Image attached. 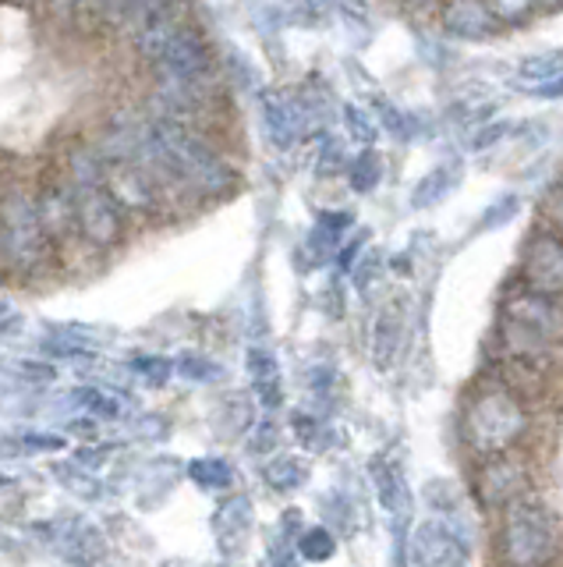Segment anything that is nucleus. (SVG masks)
<instances>
[{
	"label": "nucleus",
	"instance_id": "412c9836",
	"mask_svg": "<svg viewBox=\"0 0 563 567\" xmlns=\"http://www.w3.org/2000/svg\"><path fill=\"white\" fill-rule=\"evenodd\" d=\"M305 4H309L312 11H326V8H333V0H305Z\"/></svg>",
	"mask_w": 563,
	"mask_h": 567
},
{
	"label": "nucleus",
	"instance_id": "aec40b11",
	"mask_svg": "<svg viewBox=\"0 0 563 567\" xmlns=\"http://www.w3.org/2000/svg\"><path fill=\"white\" fill-rule=\"evenodd\" d=\"M347 124H351V132H355L362 142H373L376 138V128H373V121H365L358 106H347Z\"/></svg>",
	"mask_w": 563,
	"mask_h": 567
},
{
	"label": "nucleus",
	"instance_id": "7ed1b4c3",
	"mask_svg": "<svg viewBox=\"0 0 563 567\" xmlns=\"http://www.w3.org/2000/svg\"><path fill=\"white\" fill-rule=\"evenodd\" d=\"M507 522L500 532V546H503V557L510 567H542L545 560L553 557V522L539 504H528V501H514L507 504Z\"/></svg>",
	"mask_w": 563,
	"mask_h": 567
},
{
	"label": "nucleus",
	"instance_id": "39448f33",
	"mask_svg": "<svg viewBox=\"0 0 563 567\" xmlns=\"http://www.w3.org/2000/svg\"><path fill=\"white\" fill-rule=\"evenodd\" d=\"M75 230H82L93 245H114L121 238V209L107 188L75 192Z\"/></svg>",
	"mask_w": 563,
	"mask_h": 567
},
{
	"label": "nucleus",
	"instance_id": "20e7f679",
	"mask_svg": "<svg viewBox=\"0 0 563 567\" xmlns=\"http://www.w3.org/2000/svg\"><path fill=\"white\" fill-rule=\"evenodd\" d=\"M156 68H160V79L170 82H206L209 71H213V53H209L206 40L196 29L181 25L174 32V40L164 47Z\"/></svg>",
	"mask_w": 563,
	"mask_h": 567
},
{
	"label": "nucleus",
	"instance_id": "0eeeda50",
	"mask_svg": "<svg viewBox=\"0 0 563 567\" xmlns=\"http://www.w3.org/2000/svg\"><path fill=\"white\" fill-rule=\"evenodd\" d=\"M262 124H267L270 138L277 142L280 150L294 146L298 138L305 132V111L298 106L291 96H280V93H262Z\"/></svg>",
	"mask_w": 563,
	"mask_h": 567
},
{
	"label": "nucleus",
	"instance_id": "6ab92c4d",
	"mask_svg": "<svg viewBox=\"0 0 563 567\" xmlns=\"http://www.w3.org/2000/svg\"><path fill=\"white\" fill-rule=\"evenodd\" d=\"M302 554H305L309 560H326V557L333 554V539L326 536L323 528H320V532H309V536L302 539Z\"/></svg>",
	"mask_w": 563,
	"mask_h": 567
},
{
	"label": "nucleus",
	"instance_id": "1a4fd4ad",
	"mask_svg": "<svg viewBox=\"0 0 563 567\" xmlns=\"http://www.w3.org/2000/svg\"><path fill=\"white\" fill-rule=\"evenodd\" d=\"M528 486V478L521 472V465L507 457H489L482 478H479V489H482V501L486 504H514L521 489Z\"/></svg>",
	"mask_w": 563,
	"mask_h": 567
},
{
	"label": "nucleus",
	"instance_id": "dca6fc26",
	"mask_svg": "<svg viewBox=\"0 0 563 567\" xmlns=\"http://www.w3.org/2000/svg\"><path fill=\"white\" fill-rule=\"evenodd\" d=\"M521 71H524V79H532V82H553V79H560V58H556V53H545V58H528Z\"/></svg>",
	"mask_w": 563,
	"mask_h": 567
},
{
	"label": "nucleus",
	"instance_id": "f8f14e48",
	"mask_svg": "<svg viewBox=\"0 0 563 567\" xmlns=\"http://www.w3.org/2000/svg\"><path fill=\"white\" fill-rule=\"evenodd\" d=\"M191 478H196L202 489H223V486H231L234 472L227 468L223 461L206 457V461H196V465H191Z\"/></svg>",
	"mask_w": 563,
	"mask_h": 567
},
{
	"label": "nucleus",
	"instance_id": "423d86ee",
	"mask_svg": "<svg viewBox=\"0 0 563 567\" xmlns=\"http://www.w3.org/2000/svg\"><path fill=\"white\" fill-rule=\"evenodd\" d=\"M524 280L528 291L556 298L563 284V248L556 235H539L524 252Z\"/></svg>",
	"mask_w": 563,
	"mask_h": 567
},
{
	"label": "nucleus",
	"instance_id": "f3484780",
	"mask_svg": "<svg viewBox=\"0 0 563 567\" xmlns=\"http://www.w3.org/2000/svg\"><path fill=\"white\" fill-rule=\"evenodd\" d=\"M376 182H379V159L373 153H362L355 171H351V185L358 192H368V188H376Z\"/></svg>",
	"mask_w": 563,
	"mask_h": 567
},
{
	"label": "nucleus",
	"instance_id": "ddd939ff",
	"mask_svg": "<svg viewBox=\"0 0 563 567\" xmlns=\"http://www.w3.org/2000/svg\"><path fill=\"white\" fill-rule=\"evenodd\" d=\"M453 185V177H450V167H439V171H432L426 182H421L418 188H415V206H429V203H436L439 195H447V188Z\"/></svg>",
	"mask_w": 563,
	"mask_h": 567
},
{
	"label": "nucleus",
	"instance_id": "f03ea898",
	"mask_svg": "<svg viewBox=\"0 0 563 567\" xmlns=\"http://www.w3.org/2000/svg\"><path fill=\"white\" fill-rule=\"evenodd\" d=\"M46 235L37 213V199L25 188H11L0 199V256L8 262L32 270L46 259Z\"/></svg>",
	"mask_w": 563,
	"mask_h": 567
},
{
	"label": "nucleus",
	"instance_id": "6e6552de",
	"mask_svg": "<svg viewBox=\"0 0 563 567\" xmlns=\"http://www.w3.org/2000/svg\"><path fill=\"white\" fill-rule=\"evenodd\" d=\"M37 213L46 241H64L75 230V192L64 185H46L37 199Z\"/></svg>",
	"mask_w": 563,
	"mask_h": 567
},
{
	"label": "nucleus",
	"instance_id": "9d476101",
	"mask_svg": "<svg viewBox=\"0 0 563 567\" xmlns=\"http://www.w3.org/2000/svg\"><path fill=\"white\" fill-rule=\"evenodd\" d=\"M492 14L486 11L482 0H450L444 8V29L461 40H482L492 32Z\"/></svg>",
	"mask_w": 563,
	"mask_h": 567
},
{
	"label": "nucleus",
	"instance_id": "9b49d317",
	"mask_svg": "<svg viewBox=\"0 0 563 567\" xmlns=\"http://www.w3.org/2000/svg\"><path fill=\"white\" fill-rule=\"evenodd\" d=\"M249 372H252V383L259 390V398L267 401V408H277L280 404V369L267 348L249 351Z\"/></svg>",
	"mask_w": 563,
	"mask_h": 567
},
{
	"label": "nucleus",
	"instance_id": "5701e85b",
	"mask_svg": "<svg viewBox=\"0 0 563 567\" xmlns=\"http://www.w3.org/2000/svg\"><path fill=\"white\" fill-rule=\"evenodd\" d=\"M0 262H4V256H0Z\"/></svg>",
	"mask_w": 563,
	"mask_h": 567
},
{
	"label": "nucleus",
	"instance_id": "a211bd4d",
	"mask_svg": "<svg viewBox=\"0 0 563 567\" xmlns=\"http://www.w3.org/2000/svg\"><path fill=\"white\" fill-rule=\"evenodd\" d=\"M400 341V319L394 312H383L379 323H376V348L386 359V351H394V344Z\"/></svg>",
	"mask_w": 563,
	"mask_h": 567
},
{
	"label": "nucleus",
	"instance_id": "f257e3e1",
	"mask_svg": "<svg viewBox=\"0 0 563 567\" xmlns=\"http://www.w3.org/2000/svg\"><path fill=\"white\" fill-rule=\"evenodd\" d=\"M524 408L521 398L507 386H482L461 415V433L468 447L479 454H500L524 433Z\"/></svg>",
	"mask_w": 563,
	"mask_h": 567
},
{
	"label": "nucleus",
	"instance_id": "4468645a",
	"mask_svg": "<svg viewBox=\"0 0 563 567\" xmlns=\"http://www.w3.org/2000/svg\"><path fill=\"white\" fill-rule=\"evenodd\" d=\"M267 478H270V483H273L277 489H294V486L305 478V468L298 465V461L284 457V461H277V465H270Z\"/></svg>",
	"mask_w": 563,
	"mask_h": 567
},
{
	"label": "nucleus",
	"instance_id": "4be33fe9",
	"mask_svg": "<svg viewBox=\"0 0 563 567\" xmlns=\"http://www.w3.org/2000/svg\"><path fill=\"white\" fill-rule=\"evenodd\" d=\"M408 4H415V8H421V4H429V0H408Z\"/></svg>",
	"mask_w": 563,
	"mask_h": 567
},
{
	"label": "nucleus",
	"instance_id": "2eb2a0df",
	"mask_svg": "<svg viewBox=\"0 0 563 567\" xmlns=\"http://www.w3.org/2000/svg\"><path fill=\"white\" fill-rule=\"evenodd\" d=\"M535 8V0H489V14L492 22H521V18Z\"/></svg>",
	"mask_w": 563,
	"mask_h": 567
}]
</instances>
